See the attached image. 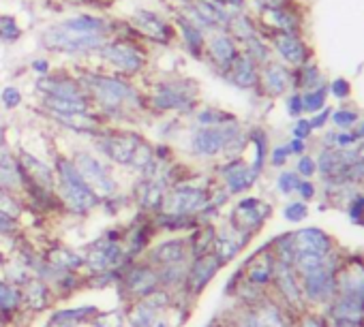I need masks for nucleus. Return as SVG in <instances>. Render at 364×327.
<instances>
[{"instance_id": "f257e3e1", "label": "nucleus", "mask_w": 364, "mask_h": 327, "mask_svg": "<svg viewBox=\"0 0 364 327\" xmlns=\"http://www.w3.org/2000/svg\"><path fill=\"white\" fill-rule=\"evenodd\" d=\"M69 69L84 88L92 111L107 124L112 120H131L148 109V96L139 82L109 73L92 62H71Z\"/></svg>"}, {"instance_id": "f03ea898", "label": "nucleus", "mask_w": 364, "mask_h": 327, "mask_svg": "<svg viewBox=\"0 0 364 327\" xmlns=\"http://www.w3.org/2000/svg\"><path fill=\"white\" fill-rule=\"evenodd\" d=\"M148 96V109L165 116H193L202 101V86L196 77L182 73H150L139 82Z\"/></svg>"}, {"instance_id": "7ed1b4c3", "label": "nucleus", "mask_w": 364, "mask_h": 327, "mask_svg": "<svg viewBox=\"0 0 364 327\" xmlns=\"http://www.w3.org/2000/svg\"><path fill=\"white\" fill-rule=\"evenodd\" d=\"M88 62L127 79L141 82L152 73V48H148L144 41L107 39Z\"/></svg>"}, {"instance_id": "20e7f679", "label": "nucleus", "mask_w": 364, "mask_h": 327, "mask_svg": "<svg viewBox=\"0 0 364 327\" xmlns=\"http://www.w3.org/2000/svg\"><path fill=\"white\" fill-rule=\"evenodd\" d=\"M105 41L107 39L99 35H82V33L67 31L60 22L48 24L37 35V45L41 48L43 54L73 60V62L92 60Z\"/></svg>"}, {"instance_id": "39448f33", "label": "nucleus", "mask_w": 364, "mask_h": 327, "mask_svg": "<svg viewBox=\"0 0 364 327\" xmlns=\"http://www.w3.org/2000/svg\"><path fill=\"white\" fill-rule=\"evenodd\" d=\"M52 167H54V176H56L58 197H60V201L69 210H73L77 214H84V212L95 210L101 204V199L90 191V187L84 182V178L75 170L71 156L58 154L54 158V165Z\"/></svg>"}, {"instance_id": "423d86ee", "label": "nucleus", "mask_w": 364, "mask_h": 327, "mask_svg": "<svg viewBox=\"0 0 364 327\" xmlns=\"http://www.w3.org/2000/svg\"><path fill=\"white\" fill-rule=\"evenodd\" d=\"M133 28L137 31L139 39L152 48V50H171L178 43L176 28L167 16L165 9H152V7H135L131 16L127 18Z\"/></svg>"}, {"instance_id": "0eeeda50", "label": "nucleus", "mask_w": 364, "mask_h": 327, "mask_svg": "<svg viewBox=\"0 0 364 327\" xmlns=\"http://www.w3.org/2000/svg\"><path fill=\"white\" fill-rule=\"evenodd\" d=\"M95 139V150L107 158L114 165H120V167H129L131 160H133V154L139 145V141L144 139L139 133L135 131H127V128H112V126H103V131L92 137Z\"/></svg>"}, {"instance_id": "6e6552de", "label": "nucleus", "mask_w": 364, "mask_h": 327, "mask_svg": "<svg viewBox=\"0 0 364 327\" xmlns=\"http://www.w3.org/2000/svg\"><path fill=\"white\" fill-rule=\"evenodd\" d=\"M75 170L80 172V176L84 178V182L90 187V191L99 197V199H107L116 195V180L107 167V162L101 160L97 154L88 152V150H77L71 156Z\"/></svg>"}, {"instance_id": "1a4fd4ad", "label": "nucleus", "mask_w": 364, "mask_h": 327, "mask_svg": "<svg viewBox=\"0 0 364 327\" xmlns=\"http://www.w3.org/2000/svg\"><path fill=\"white\" fill-rule=\"evenodd\" d=\"M238 120L223 124V126H193L189 145L191 152L200 158H215L219 154H225L230 143L240 135Z\"/></svg>"}, {"instance_id": "9d476101", "label": "nucleus", "mask_w": 364, "mask_h": 327, "mask_svg": "<svg viewBox=\"0 0 364 327\" xmlns=\"http://www.w3.org/2000/svg\"><path fill=\"white\" fill-rule=\"evenodd\" d=\"M210 201V193L204 187H196L189 182H180L167 189L163 204H161V214L169 216H193L206 210Z\"/></svg>"}, {"instance_id": "9b49d317", "label": "nucleus", "mask_w": 364, "mask_h": 327, "mask_svg": "<svg viewBox=\"0 0 364 327\" xmlns=\"http://www.w3.org/2000/svg\"><path fill=\"white\" fill-rule=\"evenodd\" d=\"M37 96H56V99H88L77 77L69 67H56L50 75L37 77L33 82Z\"/></svg>"}, {"instance_id": "f8f14e48", "label": "nucleus", "mask_w": 364, "mask_h": 327, "mask_svg": "<svg viewBox=\"0 0 364 327\" xmlns=\"http://www.w3.org/2000/svg\"><path fill=\"white\" fill-rule=\"evenodd\" d=\"M173 28H176V37H178V45L182 48L191 60L196 62H204V56H206V39L208 35L204 31H200L198 26H193L185 13L180 9H165Z\"/></svg>"}, {"instance_id": "ddd939ff", "label": "nucleus", "mask_w": 364, "mask_h": 327, "mask_svg": "<svg viewBox=\"0 0 364 327\" xmlns=\"http://www.w3.org/2000/svg\"><path fill=\"white\" fill-rule=\"evenodd\" d=\"M240 54V45L228 35V31H215L208 35L206 39V56L204 62L221 77L230 65L238 58Z\"/></svg>"}, {"instance_id": "4468645a", "label": "nucleus", "mask_w": 364, "mask_h": 327, "mask_svg": "<svg viewBox=\"0 0 364 327\" xmlns=\"http://www.w3.org/2000/svg\"><path fill=\"white\" fill-rule=\"evenodd\" d=\"M67 31L82 33V35H99L109 39L112 37V18L97 13V11H77L63 20H58Z\"/></svg>"}, {"instance_id": "2eb2a0df", "label": "nucleus", "mask_w": 364, "mask_h": 327, "mask_svg": "<svg viewBox=\"0 0 364 327\" xmlns=\"http://www.w3.org/2000/svg\"><path fill=\"white\" fill-rule=\"evenodd\" d=\"M268 214H270V208H268L262 199L247 197V199H242V201L234 208V212H232V223H234V227H236L240 233H249V231L262 227Z\"/></svg>"}, {"instance_id": "dca6fc26", "label": "nucleus", "mask_w": 364, "mask_h": 327, "mask_svg": "<svg viewBox=\"0 0 364 327\" xmlns=\"http://www.w3.org/2000/svg\"><path fill=\"white\" fill-rule=\"evenodd\" d=\"M302 293L313 301H328L336 293V272L328 265L302 276Z\"/></svg>"}, {"instance_id": "f3484780", "label": "nucleus", "mask_w": 364, "mask_h": 327, "mask_svg": "<svg viewBox=\"0 0 364 327\" xmlns=\"http://www.w3.org/2000/svg\"><path fill=\"white\" fill-rule=\"evenodd\" d=\"M230 86L238 88V90H257L259 86V67L247 56V54H238V58L230 65V69L221 75Z\"/></svg>"}, {"instance_id": "a211bd4d", "label": "nucleus", "mask_w": 364, "mask_h": 327, "mask_svg": "<svg viewBox=\"0 0 364 327\" xmlns=\"http://www.w3.org/2000/svg\"><path fill=\"white\" fill-rule=\"evenodd\" d=\"M291 82V73L289 69L279 62V60H270L264 67H259V86L257 90H262L268 96H281Z\"/></svg>"}, {"instance_id": "6ab92c4d", "label": "nucleus", "mask_w": 364, "mask_h": 327, "mask_svg": "<svg viewBox=\"0 0 364 327\" xmlns=\"http://www.w3.org/2000/svg\"><path fill=\"white\" fill-rule=\"evenodd\" d=\"M257 180V174L251 170V165L242 158H232L223 165V182L230 195H238L245 193L247 189H251Z\"/></svg>"}, {"instance_id": "aec40b11", "label": "nucleus", "mask_w": 364, "mask_h": 327, "mask_svg": "<svg viewBox=\"0 0 364 327\" xmlns=\"http://www.w3.org/2000/svg\"><path fill=\"white\" fill-rule=\"evenodd\" d=\"M291 246H294V255H321L328 257L332 250V242L330 238L319 231V229H302L298 233L291 235Z\"/></svg>"}, {"instance_id": "412c9836", "label": "nucleus", "mask_w": 364, "mask_h": 327, "mask_svg": "<svg viewBox=\"0 0 364 327\" xmlns=\"http://www.w3.org/2000/svg\"><path fill=\"white\" fill-rule=\"evenodd\" d=\"M120 259H122V248L112 238H103V240H99V242H95L90 246L88 257H86V263L92 270L103 272L107 267H114Z\"/></svg>"}, {"instance_id": "4be33fe9", "label": "nucleus", "mask_w": 364, "mask_h": 327, "mask_svg": "<svg viewBox=\"0 0 364 327\" xmlns=\"http://www.w3.org/2000/svg\"><path fill=\"white\" fill-rule=\"evenodd\" d=\"M272 52L283 60V65H302L306 60L304 56V45L296 35H283V33H272V39H268Z\"/></svg>"}, {"instance_id": "5701e85b", "label": "nucleus", "mask_w": 364, "mask_h": 327, "mask_svg": "<svg viewBox=\"0 0 364 327\" xmlns=\"http://www.w3.org/2000/svg\"><path fill=\"white\" fill-rule=\"evenodd\" d=\"M228 35L238 43V45H242V43H247V41H251L253 37H259L262 35V28H259V22H257V18H253L249 11H238V13H234L232 18H230V22H228Z\"/></svg>"}, {"instance_id": "b1692460", "label": "nucleus", "mask_w": 364, "mask_h": 327, "mask_svg": "<svg viewBox=\"0 0 364 327\" xmlns=\"http://www.w3.org/2000/svg\"><path fill=\"white\" fill-rule=\"evenodd\" d=\"M336 291H341V295L364 299V267L351 263L349 267L336 272Z\"/></svg>"}, {"instance_id": "393cba45", "label": "nucleus", "mask_w": 364, "mask_h": 327, "mask_svg": "<svg viewBox=\"0 0 364 327\" xmlns=\"http://www.w3.org/2000/svg\"><path fill=\"white\" fill-rule=\"evenodd\" d=\"M219 265H221V261H219L215 255H204V257H200V259L196 261V265L191 267V287H193L196 291L204 289V287L210 282V278L217 274Z\"/></svg>"}, {"instance_id": "a878e982", "label": "nucleus", "mask_w": 364, "mask_h": 327, "mask_svg": "<svg viewBox=\"0 0 364 327\" xmlns=\"http://www.w3.org/2000/svg\"><path fill=\"white\" fill-rule=\"evenodd\" d=\"M236 116L228 109H221V107H215V105H204V107H198V111L193 113V126H223V124H230L234 122Z\"/></svg>"}, {"instance_id": "bb28decb", "label": "nucleus", "mask_w": 364, "mask_h": 327, "mask_svg": "<svg viewBox=\"0 0 364 327\" xmlns=\"http://www.w3.org/2000/svg\"><path fill=\"white\" fill-rule=\"evenodd\" d=\"M274 276H277V284H279L281 293L287 297V301L298 304L300 297H302V289H300V284L296 282V276H294V272H291V265L279 261V265L274 267Z\"/></svg>"}, {"instance_id": "cd10ccee", "label": "nucleus", "mask_w": 364, "mask_h": 327, "mask_svg": "<svg viewBox=\"0 0 364 327\" xmlns=\"http://www.w3.org/2000/svg\"><path fill=\"white\" fill-rule=\"evenodd\" d=\"M129 289L137 295H150L156 291V284H159V276L148 270V267H139V270H133L129 274V280H127Z\"/></svg>"}, {"instance_id": "c85d7f7f", "label": "nucleus", "mask_w": 364, "mask_h": 327, "mask_svg": "<svg viewBox=\"0 0 364 327\" xmlns=\"http://www.w3.org/2000/svg\"><path fill=\"white\" fill-rule=\"evenodd\" d=\"M24 37V26L20 20L11 13H0V43L3 45H16Z\"/></svg>"}, {"instance_id": "c756f323", "label": "nucleus", "mask_w": 364, "mask_h": 327, "mask_svg": "<svg viewBox=\"0 0 364 327\" xmlns=\"http://www.w3.org/2000/svg\"><path fill=\"white\" fill-rule=\"evenodd\" d=\"M272 274H274V261H272V257L266 255V253H259V255L251 261V265H249V280L255 282V284L268 282V280L272 278Z\"/></svg>"}, {"instance_id": "7c9ffc66", "label": "nucleus", "mask_w": 364, "mask_h": 327, "mask_svg": "<svg viewBox=\"0 0 364 327\" xmlns=\"http://www.w3.org/2000/svg\"><path fill=\"white\" fill-rule=\"evenodd\" d=\"M182 257H185V242H180V240L165 242L154 250V259L161 261V263H167V265L180 263Z\"/></svg>"}, {"instance_id": "2f4dec72", "label": "nucleus", "mask_w": 364, "mask_h": 327, "mask_svg": "<svg viewBox=\"0 0 364 327\" xmlns=\"http://www.w3.org/2000/svg\"><path fill=\"white\" fill-rule=\"evenodd\" d=\"M24 103V92L20 86L16 84H7L0 88V109H5V111H16L20 109Z\"/></svg>"}, {"instance_id": "473e14b6", "label": "nucleus", "mask_w": 364, "mask_h": 327, "mask_svg": "<svg viewBox=\"0 0 364 327\" xmlns=\"http://www.w3.org/2000/svg\"><path fill=\"white\" fill-rule=\"evenodd\" d=\"M54 69H56V65H54V60H52L48 54H39V56H35V58L28 62V71L35 75V79H37V77L50 75Z\"/></svg>"}, {"instance_id": "72a5a7b5", "label": "nucleus", "mask_w": 364, "mask_h": 327, "mask_svg": "<svg viewBox=\"0 0 364 327\" xmlns=\"http://www.w3.org/2000/svg\"><path fill=\"white\" fill-rule=\"evenodd\" d=\"M95 310L92 308H75V310H63L54 316V323L58 325H75V323H82L86 316H90Z\"/></svg>"}, {"instance_id": "f704fd0d", "label": "nucleus", "mask_w": 364, "mask_h": 327, "mask_svg": "<svg viewBox=\"0 0 364 327\" xmlns=\"http://www.w3.org/2000/svg\"><path fill=\"white\" fill-rule=\"evenodd\" d=\"M217 259L219 261H230L238 250H240V244L232 238V235H221V238H217Z\"/></svg>"}, {"instance_id": "c9c22d12", "label": "nucleus", "mask_w": 364, "mask_h": 327, "mask_svg": "<svg viewBox=\"0 0 364 327\" xmlns=\"http://www.w3.org/2000/svg\"><path fill=\"white\" fill-rule=\"evenodd\" d=\"M251 327H285V325H283V321H281L277 310L266 308V310H262L259 314H255L251 318Z\"/></svg>"}, {"instance_id": "e433bc0d", "label": "nucleus", "mask_w": 364, "mask_h": 327, "mask_svg": "<svg viewBox=\"0 0 364 327\" xmlns=\"http://www.w3.org/2000/svg\"><path fill=\"white\" fill-rule=\"evenodd\" d=\"M0 212L16 218L22 212V206L18 204V199L14 197V193H9L7 189L0 187Z\"/></svg>"}, {"instance_id": "4c0bfd02", "label": "nucleus", "mask_w": 364, "mask_h": 327, "mask_svg": "<svg viewBox=\"0 0 364 327\" xmlns=\"http://www.w3.org/2000/svg\"><path fill=\"white\" fill-rule=\"evenodd\" d=\"M26 297H28V301L33 304V308H43L46 306V301H48V291H46V287L41 284V282H28V287H26Z\"/></svg>"}, {"instance_id": "58836bf2", "label": "nucleus", "mask_w": 364, "mask_h": 327, "mask_svg": "<svg viewBox=\"0 0 364 327\" xmlns=\"http://www.w3.org/2000/svg\"><path fill=\"white\" fill-rule=\"evenodd\" d=\"M323 96H326L323 88L306 90V92L302 94V109H304V111H317V109H321Z\"/></svg>"}, {"instance_id": "ea45409f", "label": "nucleus", "mask_w": 364, "mask_h": 327, "mask_svg": "<svg viewBox=\"0 0 364 327\" xmlns=\"http://www.w3.org/2000/svg\"><path fill=\"white\" fill-rule=\"evenodd\" d=\"M20 304V293L11 287L0 284V310H14Z\"/></svg>"}, {"instance_id": "a19ab883", "label": "nucleus", "mask_w": 364, "mask_h": 327, "mask_svg": "<svg viewBox=\"0 0 364 327\" xmlns=\"http://www.w3.org/2000/svg\"><path fill=\"white\" fill-rule=\"evenodd\" d=\"M298 184H300V178H298V174H294V172H283V174L279 176V180H277V187H279V191H281L283 195L294 193V191L298 189Z\"/></svg>"}, {"instance_id": "79ce46f5", "label": "nucleus", "mask_w": 364, "mask_h": 327, "mask_svg": "<svg viewBox=\"0 0 364 327\" xmlns=\"http://www.w3.org/2000/svg\"><path fill=\"white\" fill-rule=\"evenodd\" d=\"M52 261L54 265H60V267H67V270H73L82 263V259L75 255V253H69V250H58L52 255Z\"/></svg>"}, {"instance_id": "37998d69", "label": "nucleus", "mask_w": 364, "mask_h": 327, "mask_svg": "<svg viewBox=\"0 0 364 327\" xmlns=\"http://www.w3.org/2000/svg\"><path fill=\"white\" fill-rule=\"evenodd\" d=\"M306 204H302V201H294V204H289L287 208H285V212H283V216L289 221V223H300V221H304L306 218Z\"/></svg>"}, {"instance_id": "c03bdc74", "label": "nucleus", "mask_w": 364, "mask_h": 327, "mask_svg": "<svg viewBox=\"0 0 364 327\" xmlns=\"http://www.w3.org/2000/svg\"><path fill=\"white\" fill-rule=\"evenodd\" d=\"M291 152H289V145H279V148H274L272 150V154H270V162L274 167H281V165H285V160H287V156H289Z\"/></svg>"}, {"instance_id": "a18cd8bd", "label": "nucleus", "mask_w": 364, "mask_h": 327, "mask_svg": "<svg viewBox=\"0 0 364 327\" xmlns=\"http://www.w3.org/2000/svg\"><path fill=\"white\" fill-rule=\"evenodd\" d=\"M315 160L311 158V156H302L300 160H298V174L300 176H304V178H309V176H313L315 174Z\"/></svg>"}, {"instance_id": "49530a36", "label": "nucleus", "mask_w": 364, "mask_h": 327, "mask_svg": "<svg viewBox=\"0 0 364 327\" xmlns=\"http://www.w3.org/2000/svg\"><path fill=\"white\" fill-rule=\"evenodd\" d=\"M311 131H313V126H311L309 120H298L296 126H294V137L296 139H306L311 135Z\"/></svg>"}, {"instance_id": "de8ad7c7", "label": "nucleus", "mask_w": 364, "mask_h": 327, "mask_svg": "<svg viewBox=\"0 0 364 327\" xmlns=\"http://www.w3.org/2000/svg\"><path fill=\"white\" fill-rule=\"evenodd\" d=\"M16 229H18L16 218H11V216L0 212V233H14Z\"/></svg>"}, {"instance_id": "09e8293b", "label": "nucleus", "mask_w": 364, "mask_h": 327, "mask_svg": "<svg viewBox=\"0 0 364 327\" xmlns=\"http://www.w3.org/2000/svg\"><path fill=\"white\" fill-rule=\"evenodd\" d=\"M219 3L225 7V9H230L232 13H238V11H247V0H219Z\"/></svg>"}, {"instance_id": "8fccbe9b", "label": "nucleus", "mask_w": 364, "mask_h": 327, "mask_svg": "<svg viewBox=\"0 0 364 327\" xmlns=\"http://www.w3.org/2000/svg\"><path fill=\"white\" fill-rule=\"evenodd\" d=\"M287 111H289L291 116H298L300 111H304V109H302V94H291V96L287 99Z\"/></svg>"}, {"instance_id": "3c124183", "label": "nucleus", "mask_w": 364, "mask_h": 327, "mask_svg": "<svg viewBox=\"0 0 364 327\" xmlns=\"http://www.w3.org/2000/svg\"><path fill=\"white\" fill-rule=\"evenodd\" d=\"M334 120H336V124H338V126H351V124L355 122V113H349V111H338V113L334 116Z\"/></svg>"}, {"instance_id": "603ef678", "label": "nucleus", "mask_w": 364, "mask_h": 327, "mask_svg": "<svg viewBox=\"0 0 364 327\" xmlns=\"http://www.w3.org/2000/svg\"><path fill=\"white\" fill-rule=\"evenodd\" d=\"M193 0H163V9H185Z\"/></svg>"}, {"instance_id": "864d4df0", "label": "nucleus", "mask_w": 364, "mask_h": 327, "mask_svg": "<svg viewBox=\"0 0 364 327\" xmlns=\"http://www.w3.org/2000/svg\"><path fill=\"white\" fill-rule=\"evenodd\" d=\"M296 191H298V193H300L304 199H311V197L315 195V189H313V184H311V182H302V180H300V184H298V189H296Z\"/></svg>"}, {"instance_id": "5fc2aeb1", "label": "nucleus", "mask_w": 364, "mask_h": 327, "mask_svg": "<svg viewBox=\"0 0 364 327\" xmlns=\"http://www.w3.org/2000/svg\"><path fill=\"white\" fill-rule=\"evenodd\" d=\"M287 145H289V152H296V154H302L304 152V139H294Z\"/></svg>"}, {"instance_id": "6e6d98bb", "label": "nucleus", "mask_w": 364, "mask_h": 327, "mask_svg": "<svg viewBox=\"0 0 364 327\" xmlns=\"http://www.w3.org/2000/svg\"><path fill=\"white\" fill-rule=\"evenodd\" d=\"M304 327H321L317 321H313V318H309V321H304Z\"/></svg>"}]
</instances>
